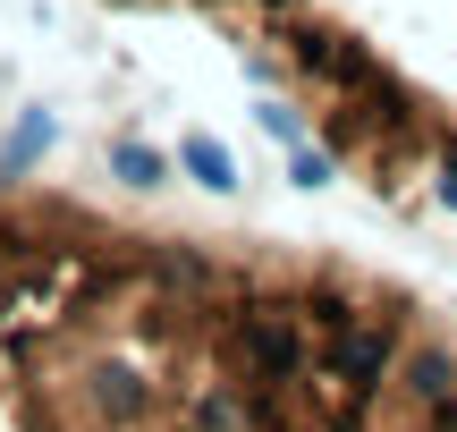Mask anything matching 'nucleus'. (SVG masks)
Masks as SVG:
<instances>
[{
  "instance_id": "3",
  "label": "nucleus",
  "mask_w": 457,
  "mask_h": 432,
  "mask_svg": "<svg viewBox=\"0 0 457 432\" xmlns=\"http://www.w3.org/2000/svg\"><path fill=\"white\" fill-rule=\"evenodd\" d=\"M187 170H195L204 187H228V179H237V162H228L212 136H187Z\"/></svg>"
},
{
  "instance_id": "1",
  "label": "nucleus",
  "mask_w": 457,
  "mask_h": 432,
  "mask_svg": "<svg viewBox=\"0 0 457 432\" xmlns=\"http://www.w3.org/2000/svg\"><path fill=\"white\" fill-rule=\"evenodd\" d=\"M220 34L279 145H313L398 229L457 254V0H111Z\"/></svg>"
},
{
  "instance_id": "2",
  "label": "nucleus",
  "mask_w": 457,
  "mask_h": 432,
  "mask_svg": "<svg viewBox=\"0 0 457 432\" xmlns=\"http://www.w3.org/2000/svg\"><path fill=\"white\" fill-rule=\"evenodd\" d=\"M60 212H68L60 187L0 179V407H9V339H17V314H26V297H34V280H43V263H51Z\"/></svg>"
}]
</instances>
